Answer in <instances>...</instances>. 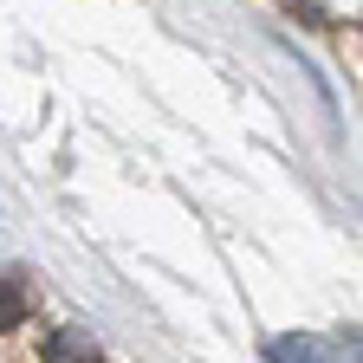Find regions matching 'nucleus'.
<instances>
[{"label": "nucleus", "mask_w": 363, "mask_h": 363, "mask_svg": "<svg viewBox=\"0 0 363 363\" xmlns=\"http://www.w3.org/2000/svg\"><path fill=\"white\" fill-rule=\"evenodd\" d=\"M39 357H45V363H104L98 344H91V331H52Z\"/></svg>", "instance_id": "f257e3e1"}, {"label": "nucleus", "mask_w": 363, "mask_h": 363, "mask_svg": "<svg viewBox=\"0 0 363 363\" xmlns=\"http://www.w3.org/2000/svg\"><path fill=\"white\" fill-rule=\"evenodd\" d=\"M266 363H331V357H325V344H311V337H279L266 350Z\"/></svg>", "instance_id": "f03ea898"}, {"label": "nucleus", "mask_w": 363, "mask_h": 363, "mask_svg": "<svg viewBox=\"0 0 363 363\" xmlns=\"http://www.w3.org/2000/svg\"><path fill=\"white\" fill-rule=\"evenodd\" d=\"M20 318H26V292H20L13 279H0V331H13Z\"/></svg>", "instance_id": "7ed1b4c3"}]
</instances>
